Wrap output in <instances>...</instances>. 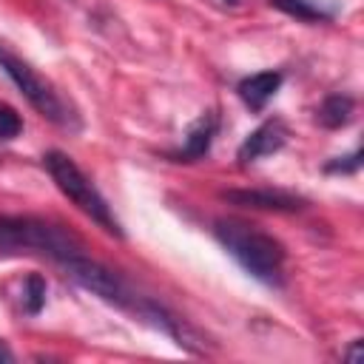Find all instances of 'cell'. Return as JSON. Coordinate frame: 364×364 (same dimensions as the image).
Masks as SVG:
<instances>
[{"instance_id":"cell-1","label":"cell","mask_w":364,"mask_h":364,"mask_svg":"<svg viewBox=\"0 0 364 364\" xmlns=\"http://www.w3.org/2000/svg\"><path fill=\"white\" fill-rule=\"evenodd\" d=\"M213 236L219 245L239 262L245 273H250L262 284H282L284 270V247L270 233L259 230L256 225L239 219H219L213 225Z\"/></svg>"},{"instance_id":"cell-2","label":"cell","mask_w":364,"mask_h":364,"mask_svg":"<svg viewBox=\"0 0 364 364\" xmlns=\"http://www.w3.org/2000/svg\"><path fill=\"white\" fill-rule=\"evenodd\" d=\"M0 253H37L60 264L82 253V242L65 228L37 216H0Z\"/></svg>"},{"instance_id":"cell-3","label":"cell","mask_w":364,"mask_h":364,"mask_svg":"<svg viewBox=\"0 0 364 364\" xmlns=\"http://www.w3.org/2000/svg\"><path fill=\"white\" fill-rule=\"evenodd\" d=\"M43 165H46L48 176L54 179V185H57L85 216H91V222H97L105 233H114L117 239H122V228H119L117 216L111 213L105 196L97 191V185L80 171V165H77L68 154H63V151H48V154H43Z\"/></svg>"},{"instance_id":"cell-4","label":"cell","mask_w":364,"mask_h":364,"mask_svg":"<svg viewBox=\"0 0 364 364\" xmlns=\"http://www.w3.org/2000/svg\"><path fill=\"white\" fill-rule=\"evenodd\" d=\"M0 68L6 71V77L20 88V94L54 125L63 128H77V119L71 114V108L65 105V100L54 91V85L48 80H43L28 63H23L17 54H11L9 48L0 46Z\"/></svg>"},{"instance_id":"cell-5","label":"cell","mask_w":364,"mask_h":364,"mask_svg":"<svg viewBox=\"0 0 364 364\" xmlns=\"http://www.w3.org/2000/svg\"><path fill=\"white\" fill-rule=\"evenodd\" d=\"M60 267H63L65 276H68L71 282H77L82 290L100 296L102 301H108V304H114V307H119V310L136 313L139 296H134V290H131L111 267H105V264L88 259L85 253H74V256L63 259Z\"/></svg>"},{"instance_id":"cell-6","label":"cell","mask_w":364,"mask_h":364,"mask_svg":"<svg viewBox=\"0 0 364 364\" xmlns=\"http://www.w3.org/2000/svg\"><path fill=\"white\" fill-rule=\"evenodd\" d=\"M222 199L239 208H256V210H299L304 208V199L287 191L273 188H233L222 191Z\"/></svg>"},{"instance_id":"cell-7","label":"cell","mask_w":364,"mask_h":364,"mask_svg":"<svg viewBox=\"0 0 364 364\" xmlns=\"http://www.w3.org/2000/svg\"><path fill=\"white\" fill-rule=\"evenodd\" d=\"M284 142H287V128H284V122H282V119H267V122H262L256 131H250V134L245 136V142H242L239 151H236V159H239L242 165H250V162H256V159H262V156H270V154L282 151Z\"/></svg>"},{"instance_id":"cell-8","label":"cell","mask_w":364,"mask_h":364,"mask_svg":"<svg viewBox=\"0 0 364 364\" xmlns=\"http://www.w3.org/2000/svg\"><path fill=\"white\" fill-rule=\"evenodd\" d=\"M216 128H219V117L213 111L202 114L196 122H191L188 134H185V142L182 148L173 154L176 159H185V162H193V159H202L208 151H210V142L216 136Z\"/></svg>"},{"instance_id":"cell-9","label":"cell","mask_w":364,"mask_h":364,"mask_svg":"<svg viewBox=\"0 0 364 364\" xmlns=\"http://www.w3.org/2000/svg\"><path fill=\"white\" fill-rule=\"evenodd\" d=\"M284 82V74L282 71H259V74H250L239 82V97L242 102L250 108V111H262L267 105V100L282 88Z\"/></svg>"},{"instance_id":"cell-10","label":"cell","mask_w":364,"mask_h":364,"mask_svg":"<svg viewBox=\"0 0 364 364\" xmlns=\"http://www.w3.org/2000/svg\"><path fill=\"white\" fill-rule=\"evenodd\" d=\"M353 111H355L353 97H347V94H330V97H324V102L318 105L316 119H318L324 128H344V125L353 119Z\"/></svg>"},{"instance_id":"cell-11","label":"cell","mask_w":364,"mask_h":364,"mask_svg":"<svg viewBox=\"0 0 364 364\" xmlns=\"http://www.w3.org/2000/svg\"><path fill=\"white\" fill-rule=\"evenodd\" d=\"M270 6L304 23H324L333 17V9H324L316 0H270Z\"/></svg>"},{"instance_id":"cell-12","label":"cell","mask_w":364,"mask_h":364,"mask_svg":"<svg viewBox=\"0 0 364 364\" xmlns=\"http://www.w3.org/2000/svg\"><path fill=\"white\" fill-rule=\"evenodd\" d=\"M46 304V279L40 273H28L23 282V310L28 316H37Z\"/></svg>"},{"instance_id":"cell-13","label":"cell","mask_w":364,"mask_h":364,"mask_svg":"<svg viewBox=\"0 0 364 364\" xmlns=\"http://www.w3.org/2000/svg\"><path fill=\"white\" fill-rule=\"evenodd\" d=\"M20 131H23V119H20V114H17L9 102H0V142L14 139Z\"/></svg>"},{"instance_id":"cell-14","label":"cell","mask_w":364,"mask_h":364,"mask_svg":"<svg viewBox=\"0 0 364 364\" xmlns=\"http://www.w3.org/2000/svg\"><path fill=\"white\" fill-rule=\"evenodd\" d=\"M358 168H361V151H358V148H355L353 154L338 156V159H333V162L324 165L327 173H353V171H358Z\"/></svg>"},{"instance_id":"cell-15","label":"cell","mask_w":364,"mask_h":364,"mask_svg":"<svg viewBox=\"0 0 364 364\" xmlns=\"http://www.w3.org/2000/svg\"><path fill=\"white\" fill-rule=\"evenodd\" d=\"M361 344H364V341H361V338H355V341H353V347H350V353H347L344 358H347V361H361Z\"/></svg>"},{"instance_id":"cell-16","label":"cell","mask_w":364,"mask_h":364,"mask_svg":"<svg viewBox=\"0 0 364 364\" xmlns=\"http://www.w3.org/2000/svg\"><path fill=\"white\" fill-rule=\"evenodd\" d=\"M11 361H14V353L0 341V364H11Z\"/></svg>"},{"instance_id":"cell-17","label":"cell","mask_w":364,"mask_h":364,"mask_svg":"<svg viewBox=\"0 0 364 364\" xmlns=\"http://www.w3.org/2000/svg\"><path fill=\"white\" fill-rule=\"evenodd\" d=\"M225 3H239V0H225Z\"/></svg>"}]
</instances>
